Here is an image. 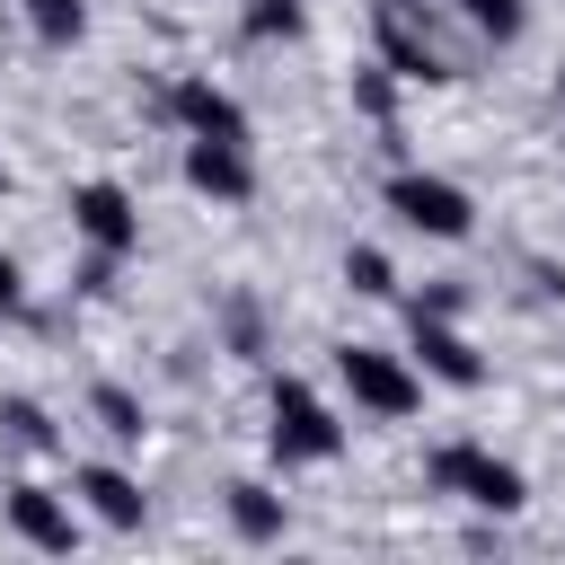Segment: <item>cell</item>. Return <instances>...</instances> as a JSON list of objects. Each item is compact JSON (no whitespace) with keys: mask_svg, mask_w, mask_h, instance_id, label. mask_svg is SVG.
I'll list each match as a JSON object with an SVG mask.
<instances>
[{"mask_svg":"<svg viewBox=\"0 0 565 565\" xmlns=\"http://www.w3.org/2000/svg\"><path fill=\"white\" fill-rule=\"evenodd\" d=\"M335 380H344V397H353L362 415H380V424H397V415L424 406V371H415L406 353H388V344H344V353H335Z\"/></svg>","mask_w":565,"mask_h":565,"instance_id":"1","label":"cell"},{"mask_svg":"<svg viewBox=\"0 0 565 565\" xmlns=\"http://www.w3.org/2000/svg\"><path fill=\"white\" fill-rule=\"evenodd\" d=\"M265 441H274L282 468H318V459L344 450V424H335V406H327L309 380H274V424H265Z\"/></svg>","mask_w":565,"mask_h":565,"instance_id":"2","label":"cell"},{"mask_svg":"<svg viewBox=\"0 0 565 565\" xmlns=\"http://www.w3.org/2000/svg\"><path fill=\"white\" fill-rule=\"evenodd\" d=\"M433 486H441V494H459V503H477V512H494V521L530 503L521 468H512V459H494V450H477V441H450V450H433Z\"/></svg>","mask_w":565,"mask_h":565,"instance_id":"3","label":"cell"},{"mask_svg":"<svg viewBox=\"0 0 565 565\" xmlns=\"http://www.w3.org/2000/svg\"><path fill=\"white\" fill-rule=\"evenodd\" d=\"M388 212H397L406 230H424V238H468V230H477L468 185H450V177H433V168H397V177H388Z\"/></svg>","mask_w":565,"mask_h":565,"instance_id":"4","label":"cell"},{"mask_svg":"<svg viewBox=\"0 0 565 565\" xmlns=\"http://www.w3.org/2000/svg\"><path fill=\"white\" fill-rule=\"evenodd\" d=\"M371 35H380V62H388L397 79H424V88H441V79H450V53L433 44L424 0H380V9H371Z\"/></svg>","mask_w":565,"mask_h":565,"instance_id":"5","label":"cell"},{"mask_svg":"<svg viewBox=\"0 0 565 565\" xmlns=\"http://www.w3.org/2000/svg\"><path fill=\"white\" fill-rule=\"evenodd\" d=\"M71 230H79L97 256H132V247H141V203H132L115 177H88V185H71Z\"/></svg>","mask_w":565,"mask_h":565,"instance_id":"6","label":"cell"},{"mask_svg":"<svg viewBox=\"0 0 565 565\" xmlns=\"http://www.w3.org/2000/svg\"><path fill=\"white\" fill-rule=\"evenodd\" d=\"M406 335H415V371H433L441 388H477V380H486V353H477L441 309H415V327H406Z\"/></svg>","mask_w":565,"mask_h":565,"instance_id":"7","label":"cell"},{"mask_svg":"<svg viewBox=\"0 0 565 565\" xmlns=\"http://www.w3.org/2000/svg\"><path fill=\"white\" fill-rule=\"evenodd\" d=\"M168 115H177L185 132H203V141H247V106H238L221 79H203V71H185V79L168 88Z\"/></svg>","mask_w":565,"mask_h":565,"instance_id":"8","label":"cell"},{"mask_svg":"<svg viewBox=\"0 0 565 565\" xmlns=\"http://www.w3.org/2000/svg\"><path fill=\"white\" fill-rule=\"evenodd\" d=\"M185 185L212 194V203H247V194H256L247 141H203V132H185Z\"/></svg>","mask_w":565,"mask_h":565,"instance_id":"9","label":"cell"},{"mask_svg":"<svg viewBox=\"0 0 565 565\" xmlns=\"http://www.w3.org/2000/svg\"><path fill=\"white\" fill-rule=\"evenodd\" d=\"M9 530L26 547H44V556H71L79 547V521H71V503L53 486H9Z\"/></svg>","mask_w":565,"mask_h":565,"instance_id":"10","label":"cell"},{"mask_svg":"<svg viewBox=\"0 0 565 565\" xmlns=\"http://www.w3.org/2000/svg\"><path fill=\"white\" fill-rule=\"evenodd\" d=\"M79 503H88L106 530H141V512H150V494H141L124 468H79Z\"/></svg>","mask_w":565,"mask_h":565,"instance_id":"11","label":"cell"},{"mask_svg":"<svg viewBox=\"0 0 565 565\" xmlns=\"http://www.w3.org/2000/svg\"><path fill=\"white\" fill-rule=\"evenodd\" d=\"M282 521H291V512H282V494H274V486H256V477H238V486H230V530H238V539H256V547H265V539H282Z\"/></svg>","mask_w":565,"mask_h":565,"instance_id":"12","label":"cell"},{"mask_svg":"<svg viewBox=\"0 0 565 565\" xmlns=\"http://www.w3.org/2000/svg\"><path fill=\"white\" fill-rule=\"evenodd\" d=\"M26 26H35V44L71 53V44L88 35V0H26Z\"/></svg>","mask_w":565,"mask_h":565,"instance_id":"13","label":"cell"},{"mask_svg":"<svg viewBox=\"0 0 565 565\" xmlns=\"http://www.w3.org/2000/svg\"><path fill=\"white\" fill-rule=\"evenodd\" d=\"M238 26H247V44H291V35L309 26V9H300V0H247Z\"/></svg>","mask_w":565,"mask_h":565,"instance_id":"14","label":"cell"},{"mask_svg":"<svg viewBox=\"0 0 565 565\" xmlns=\"http://www.w3.org/2000/svg\"><path fill=\"white\" fill-rule=\"evenodd\" d=\"M88 406H97V424H106L115 441H141V397H132L124 380H97V388H88Z\"/></svg>","mask_w":565,"mask_h":565,"instance_id":"15","label":"cell"},{"mask_svg":"<svg viewBox=\"0 0 565 565\" xmlns=\"http://www.w3.org/2000/svg\"><path fill=\"white\" fill-rule=\"evenodd\" d=\"M450 9H459V18H468L486 44H512V35L530 26V9H521V0H450Z\"/></svg>","mask_w":565,"mask_h":565,"instance_id":"16","label":"cell"},{"mask_svg":"<svg viewBox=\"0 0 565 565\" xmlns=\"http://www.w3.org/2000/svg\"><path fill=\"white\" fill-rule=\"evenodd\" d=\"M344 282L371 291V300H388V291H397V265H388L380 247H344Z\"/></svg>","mask_w":565,"mask_h":565,"instance_id":"17","label":"cell"},{"mask_svg":"<svg viewBox=\"0 0 565 565\" xmlns=\"http://www.w3.org/2000/svg\"><path fill=\"white\" fill-rule=\"evenodd\" d=\"M0 424H9V441H18V450H53V415H44L35 397H9V406H0Z\"/></svg>","mask_w":565,"mask_h":565,"instance_id":"18","label":"cell"},{"mask_svg":"<svg viewBox=\"0 0 565 565\" xmlns=\"http://www.w3.org/2000/svg\"><path fill=\"white\" fill-rule=\"evenodd\" d=\"M9 309H26V274H18V256L0 247V318H9Z\"/></svg>","mask_w":565,"mask_h":565,"instance_id":"19","label":"cell"},{"mask_svg":"<svg viewBox=\"0 0 565 565\" xmlns=\"http://www.w3.org/2000/svg\"><path fill=\"white\" fill-rule=\"evenodd\" d=\"M556 97H565V71H556Z\"/></svg>","mask_w":565,"mask_h":565,"instance_id":"20","label":"cell"}]
</instances>
